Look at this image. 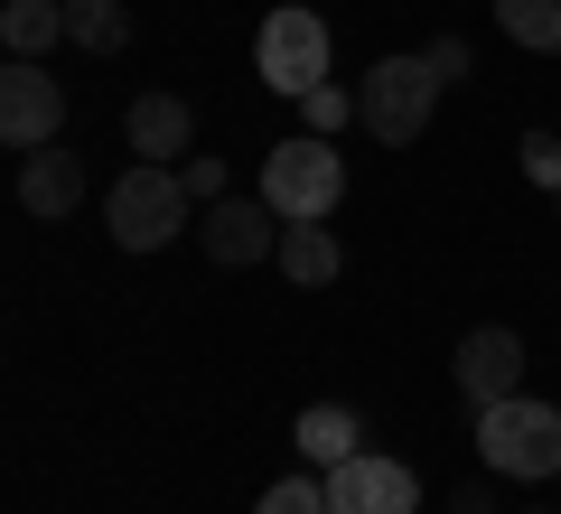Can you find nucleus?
Returning <instances> with one entry per match:
<instances>
[{"instance_id":"obj_1","label":"nucleus","mask_w":561,"mask_h":514,"mask_svg":"<svg viewBox=\"0 0 561 514\" xmlns=\"http://www.w3.org/2000/svg\"><path fill=\"white\" fill-rule=\"evenodd\" d=\"M262 197H272L280 225H328L346 197V159L328 132H300V140H280L272 159H262Z\"/></svg>"},{"instance_id":"obj_2","label":"nucleus","mask_w":561,"mask_h":514,"mask_svg":"<svg viewBox=\"0 0 561 514\" xmlns=\"http://www.w3.org/2000/svg\"><path fill=\"white\" fill-rule=\"evenodd\" d=\"M440 94H449V84L431 76V57H375L365 84H356V122L383 140V150H402V140L431 132V103H440Z\"/></svg>"},{"instance_id":"obj_3","label":"nucleus","mask_w":561,"mask_h":514,"mask_svg":"<svg viewBox=\"0 0 561 514\" xmlns=\"http://www.w3.org/2000/svg\"><path fill=\"white\" fill-rule=\"evenodd\" d=\"M478 458L496 477H552L561 468V412L552 402H524V393L486 402L478 412Z\"/></svg>"},{"instance_id":"obj_4","label":"nucleus","mask_w":561,"mask_h":514,"mask_svg":"<svg viewBox=\"0 0 561 514\" xmlns=\"http://www.w3.org/2000/svg\"><path fill=\"white\" fill-rule=\"evenodd\" d=\"M187 179L179 169H150V159H140V169H122V187H113V243L122 253H160L169 235H179L187 225Z\"/></svg>"},{"instance_id":"obj_5","label":"nucleus","mask_w":561,"mask_h":514,"mask_svg":"<svg viewBox=\"0 0 561 514\" xmlns=\"http://www.w3.org/2000/svg\"><path fill=\"white\" fill-rule=\"evenodd\" d=\"M253 66H262V84H272V94L300 103L309 84H328V20L280 0L272 20H262V38H253Z\"/></svg>"},{"instance_id":"obj_6","label":"nucleus","mask_w":561,"mask_h":514,"mask_svg":"<svg viewBox=\"0 0 561 514\" xmlns=\"http://www.w3.org/2000/svg\"><path fill=\"white\" fill-rule=\"evenodd\" d=\"M57 122H66V84L38 57H10V76H0V140L10 150H47Z\"/></svg>"},{"instance_id":"obj_7","label":"nucleus","mask_w":561,"mask_h":514,"mask_svg":"<svg viewBox=\"0 0 561 514\" xmlns=\"http://www.w3.org/2000/svg\"><path fill=\"white\" fill-rule=\"evenodd\" d=\"M412 505H421V477L402 468V458L356 449V458L328 468V514H412Z\"/></svg>"},{"instance_id":"obj_8","label":"nucleus","mask_w":561,"mask_h":514,"mask_svg":"<svg viewBox=\"0 0 561 514\" xmlns=\"http://www.w3.org/2000/svg\"><path fill=\"white\" fill-rule=\"evenodd\" d=\"M449 375H459V393L486 412V402H505V393L524 384V336H515V328H468L459 356H449Z\"/></svg>"},{"instance_id":"obj_9","label":"nucleus","mask_w":561,"mask_h":514,"mask_svg":"<svg viewBox=\"0 0 561 514\" xmlns=\"http://www.w3.org/2000/svg\"><path fill=\"white\" fill-rule=\"evenodd\" d=\"M262 253H280L272 197H216V206H206V262L243 272V262H262Z\"/></svg>"},{"instance_id":"obj_10","label":"nucleus","mask_w":561,"mask_h":514,"mask_svg":"<svg viewBox=\"0 0 561 514\" xmlns=\"http://www.w3.org/2000/svg\"><path fill=\"white\" fill-rule=\"evenodd\" d=\"M122 140H131V159L169 169L179 150H197V122H187V103H179V94H140L131 113H122Z\"/></svg>"},{"instance_id":"obj_11","label":"nucleus","mask_w":561,"mask_h":514,"mask_svg":"<svg viewBox=\"0 0 561 514\" xmlns=\"http://www.w3.org/2000/svg\"><path fill=\"white\" fill-rule=\"evenodd\" d=\"M76 197H84L76 150H28V169H20V206H28V216H66Z\"/></svg>"},{"instance_id":"obj_12","label":"nucleus","mask_w":561,"mask_h":514,"mask_svg":"<svg viewBox=\"0 0 561 514\" xmlns=\"http://www.w3.org/2000/svg\"><path fill=\"white\" fill-rule=\"evenodd\" d=\"M280 272L300 281V290H328L337 281V235L328 225H280Z\"/></svg>"},{"instance_id":"obj_13","label":"nucleus","mask_w":561,"mask_h":514,"mask_svg":"<svg viewBox=\"0 0 561 514\" xmlns=\"http://www.w3.org/2000/svg\"><path fill=\"white\" fill-rule=\"evenodd\" d=\"M300 458H309V468L356 458V412H346V402H309V412H300Z\"/></svg>"},{"instance_id":"obj_14","label":"nucleus","mask_w":561,"mask_h":514,"mask_svg":"<svg viewBox=\"0 0 561 514\" xmlns=\"http://www.w3.org/2000/svg\"><path fill=\"white\" fill-rule=\"evenodd\" d=\"M0 38H10V57H47L66 38V0H10L0 10Z\"/></svg>"},{"instance_id":"obj_15","label":"nucleus","mask_w":561,"mask_h":514,"mask_svg":"<svg viewBox=\"0 0 561 514\" xmlns=\"http://www.w3.org/2000/svg\"><path fill=\"white\" fill-rule=\"evenodd\" d=\"M66 38L94 47V57H113V47L131 38V10H122V0H66Z\"/></svg>"},{"instance_id":"obj_16","label":"nucleus","mask_w":561,"mask_h":514,"mask_svg":"<svg viewBox=\"0 0 561 514\" xmlns=\"http://www.w3.org/2000/svg\"><path fill=\"white\" fill-rule=\"evenodd\" d=\"M496 20L515 47H534V57H561V0H496Z\"/></svg>"},{"instance_id":"obj_17","label":"nucleus","mask_w":561,"mask_h":514,"mask_svg":"<svg viewBox=\"0 0 561 514\" xmlns=\"http://www.w3.org/2000/svg\"><path fill=\"white\" fill-rule=\"evenodd\" d=\"M253 514H328V477H280V487H262Z\"/></svg>"},{"instance_id":"obj_18","label":"nucleus","mask_w":561,"mask_h":514,"mask_svg":"<svg viewBox=\"0 0 561 514\" xmlns=\"http://www.w3.org/2000/svg\"><path fill=\"white\" fill-rule=\"evenodd\" d=\"M300 113H309V132H337V122L356 113V94H337V84H309V94H300Z\"/></svg>"},{"instance_id":"obj_19","label":"nucleus","mask_w":561,"mask_h":514,"mask_svg":"<svg viewBox=\"0 0 561 514\" xmlns=\"http://www.w3.org/2000/svg\"><path fill=\"white\" fill-rule=\"evenodd\" d=\"M524 169H534L542 187H561V140L552 132H524Z\"/></svg>"},{"instance_id":"obj_20","label":"nucleus","mask_w":561,"mask_h":514,"mask_svg":"<svg viewBox=\"0 0 561 514\" xmlns=\"http://www.w3.org/2000/svg\"><path fill=\"white\" fill-rule=\"evenodd\" d=\"M179 179H187V197H206V206H216V197H225V159L206 150V159H187Z\"/></svg>"},{"instance_id":"obj_21","label":"nucleus","mask_w":561,"mask_h":514,"mask_svg":"<svg viewBox=\"0 0 561 514\" xmlns=\"http://www.w3.org/2000/svg\"><path fill=\"white\" fill-rule=\"evenodd\" d=\"M421 57H431V76H440V84H459V76H468V47H459V38H431Z\"/></svg>"},{"instance_id":"obj_22","label":"nucleus","mask_w":561,"mask_h":514,"mask_svg":"<svg viewBox=\"0 0 561 514\" xmlns=\"http://www.w3.org/2000/svg\"><path fill=\"white\" fill-rule=\"evenodd\" d=\"M449 514H496V505H486V487H459V495H449Z\"/></svg>"}]
</instances>
